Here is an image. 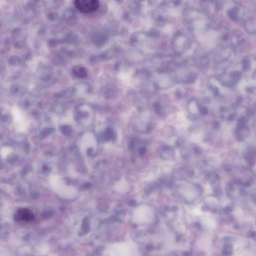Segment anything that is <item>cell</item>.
I'll use <instances>...</instances> for the list:
<instances>
[{
    "label": "cell",
    "mask_w": 256,
    "mask_h": 256,
    "mask_svg": "<svg viewBox=\"0 0 256 256\" xmlns=\"http://www.w3.org/2000/svg\"><path fill=\"white\" fill-rule=\"evenodd\" d=\"M72 73L73 76L77 78L84 79L87 77V72L84 67L81 66H76L72 69Z\"/></svg>",
    "instance_id": "obj_3"
},
{
    "label": "cell",
    "mask_w": 256,
    "mask_h": 256,
    "mask_svg": "<svg viewBox=\"0 0 256 256\" xmlns=\"http://www.w3.org/2000/svg\"><path fill=\"white\" fill-rule=\"evenodd\" d=\"M74 5L77 9L84 14L96 11L99 7V2L97 0H76Z\"/></svg>",
    "instance_id": "obj_1"
},
{
    "label": "cell",
    "mask_w": 256,
    "mask_h": 256,
    "mask_svg": "<svg viewBox=\"0 0 256 256\" xmlns=\"http://www.w3.org/2000/svg\"><path fill=\"white\" fill-rule=\"evenodd\" d=\"M15 222L19 224L32 223L35 220V217L32 211L27 209L18 210L14 216Z\"/></svg>",
    "instance_id": "obj_2"
},
{
    "label": "cell",
    "mask_w": 256,
    "mask_h": 256,
    "mask_svg": "<svg viewBox=\"0 0 256 256\" xmlns=\"http://www.w3.org/2000/svg\"><path fill=\"white\" fill-rule=\"evenodd\" d=\"M233 251L232 246L230 244H227L223 248V253L224 254L227 256L231 254Z\"/></svg>",
    "instance_id": "obj_4"
}]
</instances>
